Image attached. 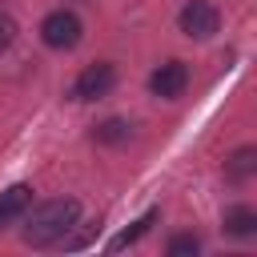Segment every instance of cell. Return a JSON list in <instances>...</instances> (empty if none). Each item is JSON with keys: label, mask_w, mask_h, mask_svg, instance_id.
<instances>
[{"label": "cell", "mask_w": 257, "mask_h": 257, "mask_svg": "<svg viewBox=\"0 0 257 257\" xmlns=\"http://www.w3.org/2000/svg\"><path fill=\"white\" fill-rule=\"evenodd\" d=\"M72 225H80V201L76 197H52V201H40L36 209L28 205L20 241L32 249H56Z\"/></svg>", "instance_id": "obj_1"}, {"label": "cell", "mask_w": 257, "mask_h": 257, "mask_svg": "<svg viewBox=\"0 0 257 257\" xmlns=\"http://www.w3.org/2000/svg\"><path fill=\"white\" fill-rule=\"evenodd\" d=\"M80 36H84V24H80V16H76L72 8H52V12L40 20V40H44L48 48H56V52L76 48Z\"/></svg>", "instance_id": "obj_2"}, {"label": "cell", "mask_w": 257, "mask_h": 257, "mask_svg": "<svg viewBox=\"0 0 257 257\" xmlns=\"http://www.w3.org/2000/svg\"><path fill=\"white\" fill-rule=\"evenodd\" d=\"M112 88H116V64L96 60V64H84L80 76L72 80V100H100Z\"/></svg>", "instance_id": "obj_3"}, {"label": "cell", "mask_w": 257, "mask_h": 257, "mask_svg": "<svg viewBox=\"0 0 257 257\" xmlns=\"http://www.w3.org/2000/svg\"><path fill=\"white\" fill-rule=\"evenodd\" d=\"M177 24H181V32H185L189 40H209V36L221 28V12H217L209 0H189V4L181 8Z\"/></svg>", "instance_id": "obj_4"}, {"label": "cell", "mask_w": 257, "mask_h": 257, "mask_svg": "<svg viewBox=\"0 0 257 257\" xmlns=\"http://www.w3.org/2000/svg\"><path fill=\"white\" fill-rule=\"evenodd\" d=\"M185 88H189V64L185 60H165L149 72V92L161 100H177Z\"/></svg>", "instance_id": "obj_5"}, {"label": "cell", "mask_w": 257, "mask_h": 257, "mask_svg": "<svg viewBox=\"0 0 257 257\" xmlns=\"http://www.w3.org/2000/svg\"><path fill=\"white\" fill-rule=\"evenodd\" d=\"M28 205H32V185H8L4 193H0V229H8V225H16L24 213H28Z\"/></svg>", "instance_id": "obj_6"}, {"label": "cell", "mask_w": 257, "mask_h": 257, "mask_svg": "<svg viewBox=\"0 0 257 257\" xmlns=\"http://www.w3.org/2000/svg\"><path fill=\"white\" fill-rule=\"evenodd\" d=\"M225 233L229 237H237V241H245V237H253L257 233V209H249V205H233V209H225Z\"/></svg>", "instance_id": "obj_7"}, {"label": "cell", "mask_w": 257, "mask_h": 257, "mask_svg": "<svg viewBox=\"0 0 257 257\" xmlns=\"http://www.w3.org/2000/svg\"><path fill=\"white\" fill-rule=\"evenodd\" d=\"M253 173H257V149H253V145H241V149L225 161V177H229L233 185H245Z\"/></svg>", "instance_id": "obj_8"}, {"label": "cell", "mask_w": 257, "mask_h": 257, "mask_svg": "<svg viewBox=\"0 0 257 257\" xmlns=\"http://www.w3.org/2000/svg\"><path fill=\"white\" fill-rule=\"evenodd\" d=\"M157 217H161V209H149V213H145V217H137V221L124 229V233H116V237L108 241V249L116 253V249H128V245H137V241H141V237H145V233L157 225Z\"/></svg>", "instance_id": "obj_9"}, {"label": "cell", "mask_w": 257, "mask_h": 257, "mask_svg": "<svg viewBox=\"0 0 257 257\" xmlns=\"http://www.w3.org/2000/svg\"><path fill=\"white\" fill-rule=\"evenodd\" d=\"M133 137V128H128V120H120V116H108V120H100L96 128H92V141L96 145H124Z\"/></svg>", "instance_id": "obj_10"}, {"label": "cell", "mask_w": 257, "mask_h": 257, "mask_svg": "<svg viewBox=\"0 0 257 257\" xmlns=\"http://www.w3.org/2000/svg\"><path fill=\"white\" fill-rule=\"evenodd\" d=\"M165 253L169 257H197L201 253V237L197 233H173L169 245H165Z\"/></svg>", "instance_id": "obj_11"}, {"label": "cell", "mask_w": 257, "mask_h": 257, "mask_svg": "<svg viewBox=\"0 0 257 257\" xmlns=\"http://www.w3.org/2000/svg\"><path fill=\"white\" fill-rule=\"evenodd\" d=\"M16 32H20V28H16V20H12L8 12H0V52H8V48L16 44Z\"/></svg>", "instance_id": "obj_12"}]
</instances>
